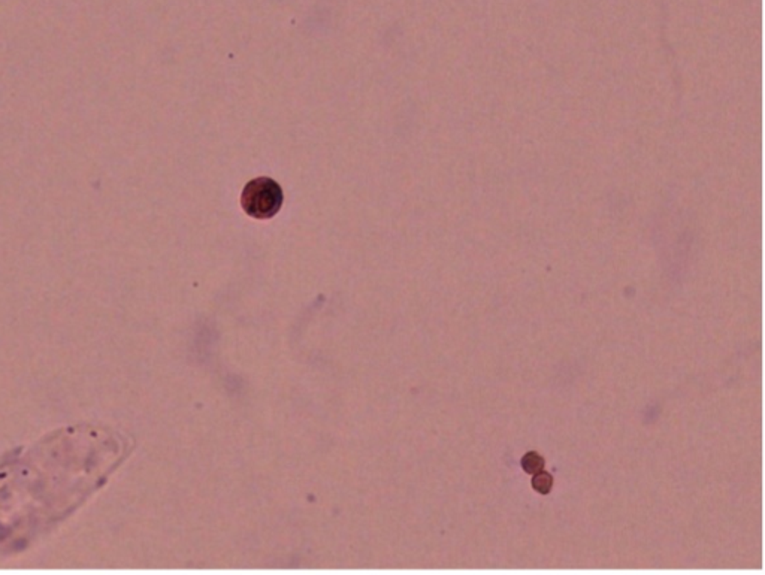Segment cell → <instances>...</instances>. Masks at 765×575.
Instances as JSON below:
<instances>
[{"label": "cell", "instance_id": "obj_2", "mask_svg": "<svg viewBox=\"0 0 765 575\" xmlns=\"http://www.w3.org/2000/svg\"><path fill=\"white\" fill-rule=\"evenodd\" d=\"M521 465H522L525 472L536 474L541 470H544L546 462H544V457L538 455L537 451H528V453L523 455V457L521 460Z\"/></svg>", "mask_w": 765, "mask_h": 575}, {"label": "cell", "instance_id": "obj_3", "mask_svg": "<svg viewBox=\"0 0 765 575\" xmlns=\"http://www.w3.org/2000/svg\"><path fill=\"white\" fill-rule=\"evenodd\" d=\"M532 487L534 490H537L538 493H542V495H546L553 487V476L550 472L541 470L536 474H532Z\"/></svg>", "mask_w": 765, "mask_h": 575}, {"label": "cell", "instance_id": "obj_1", "mask_svg": "<svg viewBox=\"0 0 765 575\" xmlns=\"http://www.w3.org/2000/svg\"><path fill=\"white\" fill-rule=\"evenodd\" d=\"M283 201V188L268 177L251 179L241 194V205L247 216L259 220L275 217L281 209Z\"/></svg>", "mask_w": 765, "mask_h": 575}]
</instances>
